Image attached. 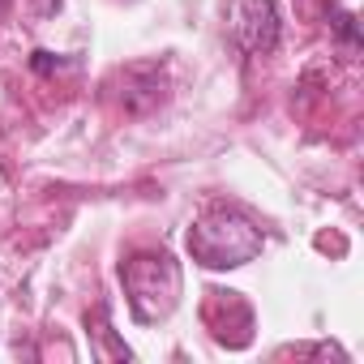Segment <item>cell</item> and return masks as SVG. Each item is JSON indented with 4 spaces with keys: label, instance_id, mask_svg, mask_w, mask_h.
Returning a JSON list of instances; mask_svg holds the SVG:
<instances>
[{
    "label": "cell",
    "instance_id": "6da1fadb",
    "mask_svg": "<svg viewBox=\"0 0 364 364\" xmlns=\"http://www.w3.org/2000/svg\"><path fill=\"white\" fill-rule=\"evenodd\" d=\"M262 245H266L262 228H253L236 210H210L189 228V253H193V262H202L210 270L245 266L262 253Z\"/></svg>",
    "mask_w": 364,
    "mask_h": 364
},
{
    "label": "cell",
    "instance_id": "7a4b0ae2",
    "mask_svg": "<svg viewBox=\"0 0 364 364\" xmlns=\"http://www.w3.org/2000/svg\"><path fill=\"white\" fill-rule=\"evenodd\" d=\"M120 279H124V291H129V304H133V317L137 321H159L176 309V296H180V270L167 253H137L120 266Z\"/></svg>",
    "mask_w": 364,
    "mask_h": 364
},
{
    "label": "cell",
    "instance_id": "3957f363",
    "mask_svg": "<svg viewBox=\"0 0 364 364\" xmlns=\"http://www.w3.org/2000/svg\"><path fill=\"white\" fill-rule=\"evenodd\" d=\"M236 31H240L245 52H253V56L270 52L279 43V5H274V0H245Z\"/></svg>",
    "mask_w": 364,
    "mask_h": 364
},
{
    "label": "cell",
    "instance_id": "277c9868",
    "mask_svg": "<svg viewBox=\"0 0 364 364\" xmlns=\"http://www.w3.org/2000/svg\"><path fill=\"white\" fill-rule=\"evenodd\" d=\"M334 31H338L351 48L360 43V31H355V18H351V14H334Z\"/></svg>",
    "mask_w": 364,
    "mask_h": 364
},
{
    "label": "cell",
    "instance_id": "5b68a950",
    "mask_svg": "<svg viewBox=\"0 0 364 364\" xmlns=\"http://www.w3.org/2000/svg\"><path fill=\"white\" fill-rule=\"evenodd\" d=\"M0 5H5V0H0Z\"/></svg>",
    "mask_w": 364,
    "mask_h": 364
}]
</instances>
